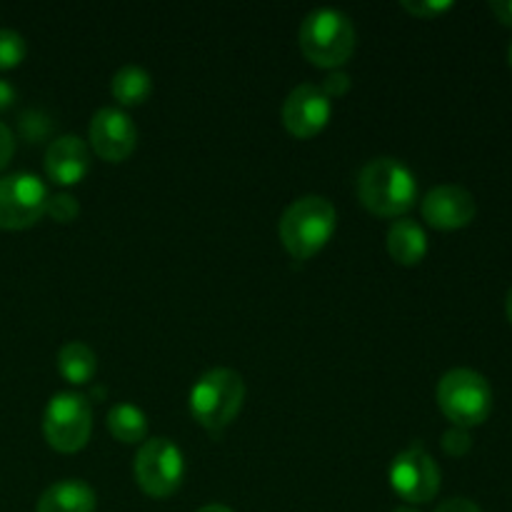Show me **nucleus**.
<instances>
[{
	"mask_svg": "<svg viewBox=\"0 0 512 512\" xmlns=\"http://www.w3.org/2000/svg\"><path fill=\"white\" fill-rule=\"evenodd\" d=\"M358 198L378 218H398L418 200V180L400 160L375 158L360 170Z\"/></svg>",
	"mask_w": 512,
	"mask_h": 512,
	"instance_id": "nucleus-1",
	"label": "nucleus"
},
{
	"mask_svg": "<svg viewBox=\"0 0 512 512\" xmlns=\"http://www.w3.org/2000/svg\"><path fill=\"white\" fill-rule=\"evenodd\" d=\"M338 213L333 203L320 195H305L288 205L280 218V240L295 260H310L333 238Z\"/></svg>",
	"mask_w": 512,
	"mask_h": 512,
	"instance_id": "nucleus-2",
	"label": "nucleus"
},
{
	"mask_svg": "<svg viewBox=\"0 0 512 512\" xmlns=\"http://www.w3.org/2000/svg\"><path fill=\"white\" fill-rule=\"evenodd\" d=\"M245 400V383L235 370L215 368L200 375L190 390V413L208 433L220 435L235 418Z\"/></svg>",
	"mask_w": 512,
	"mask_h": 512,
	"instance_id": "nucleus-3",
	"label": "nucleus"
},
{
	"mask_svg": "<svg viewBox=\"0 0 512 512\" xmlns=\"http://www.w3.org/2000/svg\"><path fill=\"white\" fill-rule=\"evenodd\" d=\"M300 50L315 68L338 70L355 50L353 23L340 10H313L300 25Z\"/></svg>",
	"mask_w": 512,
	"mask_h": 512,
	"instance_id": "nucleus-4",
	"label": "nucleus"
},
{
	"mask_svg": "<svg viewBox=\"0 0 512 512\" xmlns=\"http://www.w3.org/2000/svg\"><path fill=\"white\" fill-rule=\"evenodd\" d=\"M438 405L455 428H475L490 418L493 388L475 370L455 368L438 383Z\"/></svg>",
	"mask_w": 512,
	"mask_h": 512,
	"instance_id": "nucleus-5",
	"label": "nucleus"
},
{
	"mask_svg": "<svg viewBox=\"0 0 512 512\" xmlns=\"http://www.w3.org/2000/svg\"><path fill=\"white\" fill-rule=\"evenodd\" d=\"M93 430V410L78 393H58L50 398L43 415V435L58 453H78L88 445Z\"/></svg>",
	"mask_w": 512,
	"mask_h": 512,
	"instance_id": "nucleus-6",
	"label": "nucleus"
},
{
	"mask_svg": "<svg viewBox=\"0 0 512 512\" xmlns=\"http://www.w3.org/2000/svg\"><path fill=\"white\" fill-rule=\"evenodd\" d=\"M185 475L183 453L168 438L145 440L135 455V480L150 498H170L178 493Z\"/></svg>",
	"mask_w": 512,
	"mask_h": 512,
	"instance_id": "nucleus-7",
	"label": "nucleus"
},
{
	"mask_svg": "<svg viewBox=\"0 0 512 512\" xmlns=\"http://www.w3.org/2000/svg\"><path fill=\"white\" fill-rule=\"evenodd\" d=\"M48 188L30 173L0 178V230H25L38 223L48 208Z\"/></svg>",
	"mask_w": 512,
	"mask_h": 512,
	"instance_id": "nucleus-8",
	"label": "nucleus"
},
{
	"mask_svg": "<svg viewBox=\"0 0 512 512\" xmlns=\"http://www.w3.org/2000/svg\"><path fill=\"white\" fill-rule=\"evenodd\" d=\"M390 488L410 505H425L438 495L440 468L423 445H410L393 460Z\"/></svg>",
	"mask_w": 512,
	"mask_h": 512,
	"instance_id": "nucleus-9",
	"label": "nucleus"
},
{
	"mask_svg": "<svg viewBox=\"0 0 512 512\" xmlns=\"http://www.w3.org/2000/svg\"><path fill=\"white\" fill-rule=\"evenodd\" d=\"M90 148L105 163H123L138 148V128L123 110L100 108L90 120Z\"/></svg>",
	"mask_w": 512,
	"mask_h": 512,
	"instance_id": "nucleus-10",
	"label": "nucleus"
},
{
	"mask_svg": "<svg viewBox=\"0 0 512 512\" xmlns=\"http://www.w3.org/2000/svg\"><path fill=\"white\" fill-rule=\"evenodd\" d=\"M333 115V105H330L328 95L320 90V85L305 83L298 85L293 93L288 95L283 105V123L293 138L308 140L315 138L325 130Z\"/></svg>",
	"mask_w": 512,
	"mask_h": 512,
	"instance_id": "nucleus-11",
	"label": "nucleus"
},
{
	"mask_svg": "<svg viewBox=\"0 0 512 512\" xmlns=\"http://www.w3.org/2000/svg\"><path fill=\"white\" fill-rule=\"evenodd\" d=\"M475 213L478 205L473 193L460 185H438L423 200V218L435 230L468 228L475 220Z\"/></svg>",
	"mask_w": 512,
	"mask_h": 512,
	"instance_id": "nucleus-12",
	"label": "nucleus"
},
{
	"mask_svg": "<svg viewBox=\"0 0 512 512\" xmlns=\"http://www.w3.org/2000/svg\"><path fill=\"white\" fill-rule=\"evenodd\" d=\"M90 170V153L88 145L78 138V135H63V138H55L48 145V153H45V173L53 180L55 185H70L83 183L85 175Z\"/></svg>",
	"mask_w": 512,
	"mask_h": 512,
	"instance_id": "nucleus-13",
	"label": "nucleus"
},
{
	"mask_svg": "<svg viewBox=\"0 0 512 512\" xmlns=\"http://www.w3.org/2000/svg\"><path fill=\"white\" fill-rule=\"evenodd\" d=\"M98 495L83 480H63L40 495L35 512H95Z\"/></svg>",
	"mask_w": 512,
	"mask_h": 512,
	"instance_id": "nucleus-14",
	"label": "nucleus"
},
{
	"mask_svg": "<svg viewBox=\"0 0 512 512\" xmlns=\"http://www.w3.org/2000/svg\"><path fill=\"white\" fill-rule=\"evenodd\" d=\"M388 253L398 265L413 268L428 255V235L415 220H395L388 230Z\"/></svg>",
	"mask_w": 512,
	"mask_h": 512,
	"instance_id": "nucleus-15",
	"label": "nucleus"
},
{
	"mask_svg": "<svg viewBox=\"0 0 512 512\" xmlns=\"http://www.w3.org/2000/svg\"><path fill=\"white\" fill-rule=\"evenodd\" d=\"M58 370L70 385H85L98 373V358L85 343H65L58 353Z\"/></svg>",
	"mask_w": 512,
	"mask_h": 512,
	"instance_id": "nucleus-16",
	"label": "nucleus"
},
{
	"mask_svg": "<svg viewBox=\"0 0 512 512\" xmlns=\"http://www.w3.org/2000/svg\"><path fill=\"white\" fill-rule=\"evenodd\" d=\"M110 93L125 108H135V105H143L150 98V93H153V80L138 65H125V68H120L113 75Z\"/></svg>",
	"mask_w": 512,
	"mask_h": 512,
	"instance_id": "nucleus-17",
	"label": "nucleus"
},
{
	"mask_svg": "<svg viewBox=\"0 0 512 512\" xmlns=\"http://www.w3.org/2000/svg\"><path fill=\"white\" fill-rule=\"evenodd\" d=\"M108 430L113 433L115 440H120L125 445L143 443L145 435H148V418L135 405L120 403L115 408H110Z\"/></svg>",
	"mask_w": 512,
	"mask_h": 512,
	"instance_id": "nucleus-18",
	"label": "nucleus"
},
{
	"mask_svg": "<svg viewBox=\"0 0 512 512\" xmlns=\"http://www.w3.org/2000/svg\"><path fill=\"white\" fill-rule=\"evenodd\" d=\"M25 55H28V45H25L23 35L15 33V30L0 28V70L18 68Z\"/></svg>",
	"mask_w": 512,
	"mask_h": 512,
	"instance_id": "nucleus-19",
	"label": "nucleus"
},
{
	"mask_svg": "<svg viewBox=\"0 0 512 512\" xmlns=\"http://www.w3.org/2000/svg\"><path fill=\"white\" fill-rule=\"evenodd\" d=\"M453 8V3L450 0H403V10L405 13L415 15V18L420 20H435L438 15L448 13V10Z\"/></svg>",
	"mask_w": 512,
	"mask_h": 512,
	"instance_id": "nucleus-20",
	"label": "nucleus"
},
{
	"mask_svg": "<svg viewBox=\"0 0 512 512\" xmlns=\"http://www.w3.org/2000/svg\"><path fill=\"white\" fill-rule=\"evenodd\" d=\"M50 128H53L50 118L48 115L38 113V110H30V113H25L23 118H20V130H23V135L30 140V143L43 140L45 135L50 133Z\"/></svg>",
	"mask_w": 512,
	"mask_h": 512,
	"instance_id": "nucleus-21",
	"label": "nucleus"
},
{
	"mask_svg": "<svg viewBox=\"0 0 512 512\" xmlns=\"http://www.w3.org/2000/svg\"><path fill=\"white\" fill-rule=\"evenodd\" d=\"M45 213H50V218L58 220V223H70V220L78 218L80 208L78 203H75V198L60 193V195H53V198H48V208H45Z\"/></svg>",
	"mask_w": 512,
	"mask_h": 512,
	"instance_id": "nucleus-22",
	"label": "nucleus"
},
{
	"mask_svg": "<svg viewBox=\"0 0 512 512\" xmlns=\"http://www.w3.org/2000/svg\"><path fill=\"white\" fill-rule=\"evenodd\" d=\"M470 448H473V440H470L468 430L465 428H450L448 433L443 435V450L448 455H453V458H463V455L470 453Z\"/></svg>",
	"mask_w": 512,
	"mask_h": 512,
	"instance_id": "nucleus-23",
	"label": "nucleus"
},
{
	"mask_svg": "<svg viewBox=\"0 0 512 512\" xmlns=\"http://www.w3.org/2000/svg\"><path fill=\"white\" fill-rule=\"evenodd\" d=\"M320 90H323L330 100L340 98V95H345L350 90V78L345 73H338V70H335L333 75H328V78H325V83L320 85Z\"/></svg>",
	"mask_w": 512,
	"mask_h": 512,
	"instance_id": "nucleus-24",
	"label": "nucleus"
},
{
	"mask_svg": "<svg viewBox=\"0 0 512 512\" xmlns=\"http://www.w3.org/2000/svg\"><path fill=\"white\" fill-rule=\"evenodd\" d=\"M13 150H15L13 133H10L8 125L0 123V170H5V165L10 163V158H13Z\"/></svg>",
	"mask_w": 512,
	"mask_h": 512,
	"instance_id": "nucleus-25",
	"label": "nucleus"
},
{
	"mask_svg": "<svg viewBox=\"0 0 512 512\" xmlns=\"http://www.w3.org/2000/svg\"><path fill=\"white\" fill-rule=\"evenodd\" d=\"M435 512H483L473 500L468 498H453V500H445L443 505H438Z\"/></svg>",
	"mask_w": 512,
	"mask_h": 512,
	"instance_id": "nucleus-26",
	"label": "nucleus"
},
{
	"mask_svg": "<svg viewBox=\"0 0 512 512\" xmlns=\"http://www.w3.org/2000/svg\"><path fill=\"white\" fill-rule=\"evenodd\" d=\"M490 10L495 13V18L503 25H510L512 28V0H493L490 3Z\"/></svg>",
	"mask_w": 512,
	"mask_h": 512,
	"instance_id": "nucleus-27",
	"label": "nucleus"
},
{
	"mask_svg": "<svg viewBox=\"0 0 512 512\" xmlns=\"http://www.w3.org/2000/svg\"><path fill=\"white\" fill-rule=\"evenodd\" d=\"M15 98H18V90L8 80L0 78V110H8L15 103Z\"/></svg>",
	"mask_w": 512,
	"mask_h": 512,
	"instance_id": "nucleus-28",
	"label": "nucleus"
},
{
	"mask_svg": "<svg viewBox=\"0 0 512 512\" xmlns=\"http://www.w3.org/2000/svg\"><path fill=\"white\" fill-rule=\"evenodd\" d=\"M198 512H233V510L225 508V505H205V508H200Z\"/></svg>",
	"mask_w": 512,
	"mask_h": 512,
	"instance_id": "nucleus-29",
	"label": "nucleus"
},
{
	"mask_svg": "<svg viewBox=\"0 0 512 512\" xmlns=\"http://www.w3.org/2000/svg\"><path fill=\"white\" fill-rule=\"evenodd\" d=\"M505 313H508V320L512 323V288L508 293V300H505Z\"/></svg>",
	"mask_w": 512,
	"mask_h": 512,
	"instance_id": "nucleus-30",
	"label": "nucleus"
},
{
	"mask_svg": "<svg viewBox=\"0 0 512 512\" xmlns=\"http://www.w3.org/2000/svg\"><path fill=\"white\" fill-rule=\"evenodd\" d=\"M393 512H420V510H415V508H410V505H403V508H395Z\"/></svg>",
	"mask_w": 512,
	"mask_h": 512,
	"instance_id": "nucleus-31",
	"label": "nucleus"
},
{
	"mask_svg": "<svg viewBox=\"0 0 512 512\" xmlns=\"http://www.w3.org/2000/svg\"><path fill=\"white\" fill-rule=\"evenodd\" d=\"M508 58H510V68H512V43H510V50H508Z\"/></svg>",
	"mask_w": 512,
	"mask_h": 512,
	"instance_id": "nucleus-32",
	"label": "nucleus"
}]
</instances>
